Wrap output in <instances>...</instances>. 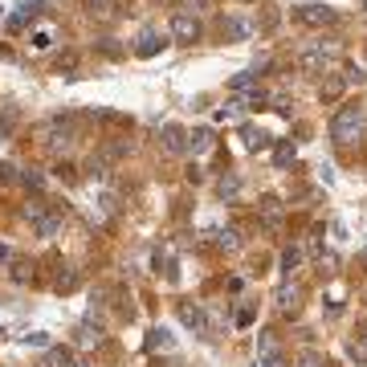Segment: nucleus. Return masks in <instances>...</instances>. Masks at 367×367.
Instances as JSON below:
<instances>
[{
	"label": "nucleus",
	"mask_w": 367,
	"mask_h": 367,
	"mask_svg": "<svg viewBox=\"0 0 367 367\" xmlns=\"http://www.w3.org/2000/svg\"><path fill=\"white\" fill-rule=\"evenodd\" d=\"M343 90H347V78H327V82H322V102L343 98Z\"/></svg>",
	"instance_id": "15"
},
{
	"label": "nucleus",
	"mask_w": 367,
	"mask_h": 367,
	"mask_svg": "<svg viewBox=\"0 0 367 367\" xmlns=\"http://www.w3.org/2000/svg\"><path fill=\"white\" fill-rule=\"evenodd\" d=\"M159 139H164V151H171V155H184V151H188V139H192V135L184 131L180 123H167L164 131H159Z\"/></svg>",
	"instance_id": "6"
},
{
	"label": "nucleus",
	"mask_w": 367,
	"mask_h": 367,
	"mask_svg": "<svg viewBox=\"0 0 367 367\" xmlns=\"http://www.w3.org/2000/svg\"><path fill=\"white\" fill-rule=\"evenodd\" d=\"M50 41H53V37L41 29V33H33V50H50Z\"/></svg>",
	"instance_id": "30"
},
{
	"label": "nucleus",
	"mask_w": 367,
	"mask_h": 367,
	"mask_svg": "<svg viewBox=\"0 0 367 367\" xmlns=\"http://www.w3.org/2000/svg\"><path fill=\"white\" fill-rule=\"evenodd\" d=\"M33 229H37V237H57V233H62V217H53V213H45V217L37 220Z\"/></svg>",
	"instance_id": "13"
},
{
	"label": "nucleus",
	"mask_w": 367,
	"mask_h": 367,
	"mask_svg": "<svg viewBox=\"0 0 367 367\" xmlns=\"http://www.w3.org/2000/svg\"><path fill=\"white\" fill-rule=\"evenodd\" d=\"M363 261H367V249H363Z\"/></svg>",
	"instance_id": "35"
},
{
	"label": "nucleus",
	"mask_w": 367,
	"mask_h": 367,
	"mask_svg": "<svg viewBox=\"0 0 367 367\" xmlns=\"http://www.w3.org/2000/svg\"><path fill=\"white\" fill-rule=\"evenodd\" d=\"M294 17L302 21V25H310V29H318V25H334L339 21V13H334L331 4H302Z\"/></svg>",
	"instance_id": "4"
},
{
	"label": "nucleus",
	"mask_w": 367,
	"mask_h": 367,
	"mask_svg": "<svg viewBox=\"0 0 367 367\" xmlns=\"http://www.w3.org/2000/svg\"><path fill=\"white\" fill-rule=\"evenodd\" d=\"M229 90H233V94H253V90H257V78H253V74H237L233 82H229Z\"/></svg>",
	"instance_id": "21"
},
{
	"label": "nucleus",
	"mask_w": 367,
	"mask_h": 367,
	"mask_svg": "<svg viewBox=\"0 0 367 367\" xmlns=\"http://www.w3.org/2000/svg\"><path fill=\"white\" fill-rule=\"evenodd\" d=\"M208 147H213V131H192V139H188V151H192V155H204Z\"/></svg>",
	"instance_id": "16"
},
{
	"label": "nucleus",
	"mask_w": 367,
	"mask_h": 367,
	"mask_svg": "<svg viewBox=\"0 0 367 367\" xmlns=\"http://www.w3.org/2000/svg\"><path fill=\"white\" fill-rule=\"evenodd\" d=\"M294 367H327V359H322V355H318L315 347H306L298 355V359H294Z\"/></svg>",
	"instance_id": "22"
},
{
	"label": "nucleus",
	"mask_w": 367,
	"mask_h": 367,
	"mask_svg": "<svg viewBox=\"0 0 367 367\" xmlns=\"http://www.w3.org/2000/svg\"><path fill=\"white\" fill-rule=\"evenodd\" d=\"M257 363H261V367H286L282 339H278L273 331H261V334H257Z\"/></svg>",
	"instance_id": "2"
},
{
	"label": "nucleus",
	"mask_w": 367,
	"mask_h": 367,
	"mask_svg": "<svg viewBox=\"0 0 367 367\" xmlns=\"http://www.w3.org/2000/svg\"><path fill=\"white\" fill-rule=\"evenodd\" d=\"M241 139H245V147H249V151H266L269 147V135L253 131V127H245V131H241Z\"/></svg>",
	"instance_id": "18"
},
{
	"label": "nucleus",
	"mask_w": 367,
	"mask_h": 367,
	"mask_svg": "<svg viewBox=\"0 0 367 367\" xmlns=\"http://www.w3.org/2000/svg\"><path fill=\"white\" fill-rule=\"evenodd\" d=\"M298 298H302V286L298 282H286L282 290H278V306H282V310H294Z\"/></svg>",
	"instance_id": "10"
},
{
	"label": "nucleus",
	"mask_w": 367,
	"mask_h": 367,
	"mask_svg": "<svg viewBox=\"0 0 367 367\" xmlns=\"http://www.w3.org/2000/svg\"><path fill=\"white\" fill-rule=\"evenodd\" d=\"M171 37L184 41V45H192V41H201L204 37V25L192 17V13H176V17H171Z\"/></svg>",
	"instance_id": "3"
},
{
	"label": "nucleus",
	"mask_w": 367,
	"mask_h": 367,
	"mask_svg": "<svg viewBox=\"0 0 367 367\" xmlns=\"http://www.w3.org/2000/svg\"><path fill=\"white\" fill-rule=\"evenodd\" d=\"M21 180H25V188H33V192H41V188H45V176H41V171H33V167H29V171H21Z\"/></svg>",
	"instance_id": "26"
},
{
	"label": "nucleus",
	"mask_w": 367,
	"mask_h": 367,
	"mask_svg": "<svg viewBox=\"0 0 367 367\" xmlns=\"http://www.w3.org/2000/svg\"><path fill=\"white\" fill-rule=\"evenodd\" d=\"M0 261H13V253H9V245H0Z\"/></svg>",
	"instance_id": "33"
},
{
	"label": "nucleus",
	"mask_w": 367,
	"mask_h": 367,
	"mask_svg": "<svg viewBox=\"0 0 367 367\" xmlns=\"http://www.w3.org/2000/svg\"><path fill=\"white\" fill-rule=\"evenodd\" d=\"M53 290H57V294H74V290H78V269H62V273L53 278Z\"/></svg>",
	"instance_id": "11"
},
{
	"label": "nucleus",
	"mask_w": 367,
	"mask_h": 367,
	"mask_svg": "<svg viewBox=\"0 0 367 367\" xmlns=\"http://www.w3.org/2000/svg\"><path fill=\"white\" fill-rule=\"evenodd\" d=\"M147 351H171V334H167L164 327H155V331L147 334Z\"/></svg>",
	"instance_id": "19"
},
{
	"label": "nucleus",
	"mask_w": 367,
	"mask_h": 367,
	"mask_svg": "<svg viewBox=\"0 0 367 367\" xmlns=\"http://www.w3.org/2000/svg\"><path fill=\"white\" fill-rule=\"evenodd\" d=\"M78 367H90V363H78Z\"/></svg>",
	"instance_id": "34"
},
{
	"label": "nucleus",
	"mask_w": 367,
	"mask_h": 367,
	"mask_svg": "<svg viewBox=\"0 0 367 367\" xmlns=\"http://www.w3.org/2000/svg\"><path fill=\"white\" fill-rule=\"evenodd\" d=\"M347 355L355 359V363H363V359H367V339H351V343H347Z\"/></svg>",
	"instance_id": "25"
},
{
	"label": "nucleus",
	"mask_w": 367,
	"mask_h": 367,
	"mask_svg": "<svg viewBox=\"0 0 367 367\" xmlns=\"http://www.w3.org/2000/svg\"><path fill=\"white\" fill-rule=\"evenodd\" d=\"M29 278H33V266H29V261H13V282H29Z\"/></svg>",
	"instance_id": "27"
},
{
	"label": "nucleus",
	"mask_w": 367,
	"mask_h": 367,
	"mask_svg": "<svg viewBox=\"0 0 367 367\" xmlns=\"http://www.w3.org/2000/svg\"><path fill=\"white\" fill-rule=\"evenodd\" d=\"M220 33H225V37H237V41H241V37H249V33H253V25H249V21L229 17L225 25H220Z\"/></svg>",
	"instance_id": "12"
},
{
	"label": "nucleus",
	"mask_w": 367,
	"mask_h": 367,
	"mask_svg": "<svg viewBox=\"0 0 367 367\" xmlns=\"http://www.w3.org/2000/svg\"><path fill=\"white\" fill-rule=\"evenodd\" d=\"M298 266H302V249H298V245H290V249L282 253V269H286V273H294Z\"/></svg>",
	"instance_id": "24"
},
{
	"label": "nucleus",
	"mask_w": 367,
	"mask_h": 367,
	"mask_svg": "<svg viewBox=\"0 0 367 367\" xmlns=\"http://www.w3.org/2000/svg\"><path fill=\"white\" fill-rule=\"evenodd\" d=\"M327 62H331V45H322V41L298 53V66L310 69V74H315V69H327Z\"/></svg>",
	"instance_id": "7"
},
{
	"label": "nucleus",
	"mask_w": 367,
	"mask_h": 367,
	"mask_svg": "<svg viewBox=\"0 0 367 367\" xmlns=\"http://www.w3.org/2000/svg\"><path fill=\"white\" fill-rule=\"evenodd\" d=\"M363 339H367V331H363Z\"/></svg>",
	"instance_id": "37"
},
{
	"label": "nucleus",
	"mask_w": 367,
	"mask_h": 367,
	"mask_svg": "<svg viewBox=\"0 0 367 367\" xmlns=\"http://www.w3.org/2000/svg\"><path fill=\"white\" fill-rule=\"evenodd\" d=\"M269 106H273L278 115H290V98H286V94H273V98H269Z\"/></svg>",
	"instance_id": "29"
},
{
	"label": "nucleus",
	"mask_w": 367,
	"mask_h": 367,
	"mask_svg": "<svg viewBox=\"0 0 367 367\" xmlns=\"http://www.w3.org/2000/svg\"><path fill=\"white\" fill-rule=\"evenodd\" d=\"M164 45H167V37L159 33V29H147V33H139V45H135V53H139V57H155Z\"/></svg>",
	"instance_id": "8"
},
{
	"label": "nucleus",
	"mask_w": 367,
	"mask_h": 367,
	"mask_svg": "<svg viewBox=\"0 0 367 367\" xmlns=\"http://www.w3.org/2000/svg\"><path fill=\"white\" fill-rule=\"evenodd\" d=\"M213 245H217V249H237V229H213Z\"/></svg>",
	"instance_id": "17"
},
{
	"label": "nucleus",
	"mask_w": 367,
	"mask_h": 367,
	"mask_svg": "<svg viewBox=\"0 0 367 367\" xmlns=\"http://www.w3.org/2000/svg\"><path fill=\"white\" fill-rule=\"evenodd\" d=\"M41 367H78V363H74V355H69L66 347H53L50 355H45V363H41Z\"/></svg>",
	"instance_id": "14"
},
{
	"label": "nucleus",
	"mask_w": 367,
	"mask_h": 367,
	"mask_svg": "<svg viewBox=\"0 0 367 367\" xmlns=\"http://www.w3.org/2000/svg\"><path fill=\"white\" fill-rule=\"evenodd\" d=\"M86 4H90L94 13H111V9H115V0H86Z\"/></svg>",
	"instance_id": "31"
},
{
	"label": "nucleus",
	"mask_w": 367,
	"mask_h": 367,
	"mask_svg": "<svg viewBox=\"0 0 367 367\" xmlns=\"http://www.w3.org/2000/svg\"><path fill=\"white\" fill-rule=\"evenodd\" d=\"M359 135H363V106H339L331 118V139L347 147V143H359Z\"/></svg>",
	"instance_id": "1"
},
{
	"label": "nucleus",
	"mask_w": 367,
	"mask_h": 367,
	"mask_svg": "<svg viewBox=\"0 0 367 367\" xmlns=\"http://www.w3.org/2000/svg\"><path fill=\"white\" fill-rule=\"evenodd\" d=\"M180 318H184V327H192L201 339L213 334V327H208V318H204V310L196 306V302H180Z\"/></svg>",
	"instance_id": "5"
},
{
	"label": "nucleus",
	"mask_w": 367,
	"mask_h": 367,
	"mask_svg": "<svg viewBox=\"0 0 367 367\" xmlns=\"http://www.w3.org/2000/svg\"><path fill=\"white\" fill-rule=\"evenodd\" d=\"M363 9H367V0H363Z\"/></svg>",
	"instance_id": "36"
},
{
	"label": "nucleus",
	"mask_w": 367,
	"mask_h": 367,
	"mask_svg": "<svg viewBox=\"0 0 367 367\" xmlns=\"http://www.w3.org/2000/svg\"><path fill=\"white\" fill-rule=\"evenodd\" d=\"M9 131H13V115H0V139H4Z\"/></svg>",
	"instance_id": "32"
},
{
	"label": "nucleus",
	"mask_w": 367,
	"mask_h": 367,
	"mask_svg": "<svg viewBox=\"0 0 367 367\" xmlns=\"http://www.w3.org/2000/svg\"><path fill=\"white\" fill-rule=\"evenodd\" d=\"M217 192H220V201H237V196H241V180H237V176H225V180L217 184Z\"/></svg>",
	"instance_id": "20"
},
{
	"label": "nucleus",
	"mask_w": 367,
	"mask_h": 367,
	"mask_svg": "<svg viewBox=\"0 0 367 367\" xmlns=\"http://www.w3.org/2000/svg\"><path fill=\"white\" fill-rule=\"evenodd\" d=\"M102 343H106V331L98 322H82L78 327V347H102Z\"/></svg>",
	"instance_id": "9"
},
{
	"label": "nucleus",
	"mask_w": 367,
	"mask_h": 367,
	"mask_svg": "<svg viewBox=\"0 0 367 367\" xmlns=\"http://www.w3.org/2000/svg\"><path fill=\"white\" fill-rule=\"evenodd\" d=\"M294 155H298V151H294V143H278V147H273V164L286 167V164H294Z\"/></svg>",
	"instance_id": "23"
},
{
	"label": "nucleus",
	"mask_w": 367,
	"mask_h": 367,
	"mask_svg": "<svg viewBox=\"0 0 367 367\" xmlns=\"http://www.w3.org/2000/svg\"><path fill=\"white\" fill-rule=\"evenodd\" d=\"M41 217H45V204H25V220L29 225H37Z\"/></svg>",
	"instance_id": "28"
}]
</instances>
